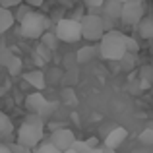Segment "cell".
I'll return each mask as SVG.
<instances>
[{
    "instance_id": "obj_1",
    "label": "cell",
    "mask_w": 153,
    "mask_h": 153,
    "mask_svg": "<svg viewBox=\"0 0 153 153\" xmlns=\"http://www.w3.org/2000/svg\"><path fill=\"white\" fill-rule=\"evenodd\" d=\"M101 47V58L111 60V62H120L124 56L128 54L126 51V35L122 31H111L103 37V41L99 43Z\"/></svg>"
},
{
    "instance_id": "obj_2",
    "label": "cell",
    "mask_w": 153,
    "mask_h": 153,
    "mask_svg": "<svg viewBox=\"0 0 153 153\" xmlns=\"http://www.w3.org/2000/svg\"><path fill=\"white\" fill-rule=\"evenodd\" d=\"M49 27V19L43 16L41 12H31L22 23H19V33L27 39H41L47 33Z\"/></svg>"
},
{
    "instance_id": "obj_3",
    "label": "cell",
    "mask_w": 153,
    "mask_h": 153,
    "mask_svg": "<svg viewBox=\"0 0 153 153\" xmlns=\"http://www.w3.org/2000/svg\"><path fill=\"white\" fill-rule=\"evenodd\" d=\"M82 31L83 39L89 43H101L103 37L107 35L103 23V16L99 14H85V18L82 19Z\"/></svg>"
},
{
    "instance_id": "obj_4",
    "label": "cell",
    "mask_w": 153,
    "mask_h": 153,
    "mask_svg": "<svg viewBox=\"0 0 153 153\" xmlns=\"http://www.w3.org/2000/svg\"><path fill=\"white\" fill-rule=\"evenodd\" d=\"M54 31H56V35H58V39L64 41V43H78L79 39H83L82 23L72 19V18L58 19L56 25H54Z\"/></svg>"
},
{
    "instance_id": "obj_5",
    "label": "cell",
    "mask_w": 153,
    "mask_h": 153,
    "mask_svg": "<svg viewBox=\"0 0 153 153\" xmlns=\"http://www.w3.org/2000/svg\"><path fill=\"white\" fill-rule=\"evenodd\" d=\"M43 140V128L39 126H31V124L22 122V126L18 128V143L27 149H37L41 146Z\"/></svg>"
},
{
    "instance_id": "obj_6",
    "label": "cell",
    "mask_w": 153,
    "mask_h": 153,
    "mask_svg": "<svg viewBox=\"0 0 153 153\" xmlns=\"http://www.w3.org/2000/svg\"><path fill=\"white\" fill-rule=\"evenodd\" d=\"M143 14H146V4H143L142 0H126L120 22H122L124 25H136L138 27L140 22L146 18Z\"/></svg>"
},
{
    "instance_id": "obj_7",
    "label": "cell",
    "mask_w": 153,
    "mask_h": 153,
    "mask_svg": "<svg viewBox=\"0 0 153 153\" xmlns=\"http://www.w3.org/2000/svg\"><path fill=\"white\" fill-rule=\"evenodd\" d=\"M49 142H51L58 151L64 153V151L72 149V146L76 143V136H74V132L68 130V128H60V130H56V132H51Z\"/></svg>"
},
{
    "instance_id": "obj_8",
    "label": "cell",
    "mask_w": 153,
    "mask_h": 153,
    "mask_svg": "<svg viewBox=\"0 0 153 153\" xmlns=\"http://www.w3.org/2000/svg\"><path fill=\"white\" fill-rule=\"evenodd\" d=\"M25 108H27V114H41L45 116L47 112L51 111L49 108V101L45 99V95L35 91V93H29L25 97Z\"/></svg>"
},
{
    "instance_id": "obj_9",
    "label": "cell",
    "mask_w": 153,
    "mask_h": 153,
    "mask_svg": "<svg viewBox=\"0 0 153 153\" xmlns=\"http://www.w3.org/2000/svg\"><path fill=\"white\" fill-rule=\"evenodd\" d=\"M97 56H101V47L99 45H85L76 52V62L87 64V62H93Z\"/></svg>"
},
{
    "instance_id": "obj_10",
    "label": "cell",
    "mask_w": 153,
    "mask_h": 153,
    "mask_svg": "<svg viewBox=\"0 0 153 153\" xmlns=\"http://www.w3.org/2000/svg\"><path fill=\"white\" fill-rule=\"evenodd\" d=\"M122 10H124V2H120V0H107L103 4L101 16L103 18H111V19H120L122 18Z\"/></svg>"
},
{
    "instance_id": "obj_11",
    "label": "cell",
    "mask_w": 153,
    "mask_h": 153,
    "mask_svg": "<svg viewBox=\"0 0 153 153\" xmlns=\"http://www.w3.org/2000/svg\"><path fill=\"white\" fill-rule=\"evenodd\" d=\"M126 138H128V132L124 130V128H120V126L112 128V130L105 136V147H108V149H116V147H118Z\"/></svg>"
},
{
    "instance_id": "obj_12",
    "label": "cell",
    "mask_w": 153,
    "mask_h": 153,
    "mask_svg": "<svg viewBox=\"0 0 153 153\" xmlns=\"http://www.w3.org/2000/svg\"><path fill=\"white\" fill-rule=\"evenodd\" d=\"M25 82L29 83V85H33L37 91H41V89H45V85H47V79H45V74H43L41 70H31V72H27L25 76Z\"/></svg>"
},
{
    "instance_id": "obj_13",
    "label": "cell",
    "mask_w": 153,
    "mask_h": 153,
    "mask_svg": "<svg viewBox=\"0 0 153 153\" xmlns=\"http://www.w3.org/2000/svg\"><path fill=\"white\" fill-rule=\"evenodd\" d=\"M14 23H16L14 12H12V10H6V8L0 6V35H2L4 31L12 29V27H14Z\"/></svg>"
},
{
    "instance_id": "obj_14",
    "label": "cell",
    "mask_w": 153,
    "mask_h": 153,
    "mask_svg": "<svg viewBox=\"0 0 153 153\" xmlns=\"http://www.w3.org/2000/svg\"><path fill=\"white\" fill-rule=\"evenodd\" d=\"M14 134V122L4 111H0V140H6Z\"/></svg>"
},
{
    "instance_id": "obj_15",
    "label": "cell",
    "mask_w": 153,
    "mask_h": 153,
    "mask_svg": "<svg viewBox=\"0 0 153 153\" xmlns=\"http://www.w3.org/2000/svg\"><path fill=\"white\" fill-rule=\"evenodd\" d=\"M138 35L142 39H153V16H146L138 25Z\"/></svg>"
},
{
    "instance_id": "obj_16",
    "label": "cell",
    "mask_w": 153,
    "mask_h": 153,
    "mask_svg": "<svg viewBox=\"0 0 153 153\" xmlns=\"http://www.w3.org/2000/svg\"><path fill=\"white\" fill-rule=\"evenodd\" d=\"M41 41H43V45L47 47V49H51V51H54L56 47H58V35H56V31L52 29V31H47L45 35L41 37Z\"/></svg>"
},
{
    "instance_id": "obj_17",
    "label": "cell",
    "mask_w": 153,
    "mask_h": 153,
    "mask_svg": "<svg viewBox=\"0 0 153 153\" xmlns=\"http://www.w3.org/2000/svg\"><path fill=\"white\" fill-rule=\"evenodd\" d=\"M14 58H16V54L8 49V47H0V66H6L8 68Z\"/></svg>"
},
{
    "instance_id": "obj_18",
    "label": "cell",
    "mask_w": 153,
    "mask_h": 153,
    "mask_svg": "<svg viewBox=\"0 0 153 153\" xmlns=\"http://www.w3.org/2000/svg\"><path fill=\"white\" fill-rule=\"evenodd\" d=\"M31 12H33V10H31V6H29V4H22V6H19V8H16V12H14L16 22H18V23H22L23 19H25L27 16L31 14Z\"/></svg>"
},
{
    "instance_id": "obj_19",
    "label": "cell",
    "mask_w": 153,
    "mask_h": 153,
    "mask_svg": "<svg viewBox=\"0 0 153 153\" xmlns=\"http://www.w3.org/2000/svg\"><path fill=\"white\" fill-rule=\"evenodd\" d=\"M23 122H25V124H31V126L45 128V124H43V116H41V114H27L25 118H23Z\"/></svg>"
},
{
    "instance_id": "obj_20",
    "label": "cell",
    "mask_w": 153,
    "mask_h": 153,
    "mask_svg": "<svg viewBox=\"0 0 153 153\" xmlns=\"http://www.w3.org/2000/svg\"><path fill=\"white\" fill-rule=\"evenodd\" d=\"M140 78L143 83H151L153 82V66H142L140 70Z\"/></svg>"
},
{
    "instance_id": "obj_21",
    "label": "cell",
    "mask_w": 153,
    "mask_h": 153,
    "mask_svg": "<svg viewBox=\"0 0 153 153\" xmlns=\"http://www.w3.org/2000/svg\"><path fill=\"white\" fill-rule=\"evenodd\" d=\"M22 58H19V56H16L14 60H12V64L10 66H8V72H10V76H18L19 72H22Z\"/></svg>"
},
{
    "instance_id": "obj_22",
    "label": "cell",
    "mask_w": 153,
    "mask_h": 153,
    "mask_svg": "<svg viewBox=\"0 0 153 153\" xmlns=\"http://www.w3.org/2000/svg\"><path fill=\"white\" fill-rule=\"evenodd\" d=\"M35 153H62V151H58L54 146H52L51 142H43L41 146L35 149Z\"/></svg>"
},
{
    "instance_id": "obj_23",
    "label": "cell",
    "mask_w": 153,
    "mask_h": 153,
    "mask_svg": "<svg viewBox=\"0 0 153 153\" xmlns=\"http://www.w3.org/2000/svg\"><path fill=\"white\" fill-rule=\"evenodd\" d=\"M72 149H74L76 153H87V151L91 149V147L87 146V142H85V140H76V143L72 146Z\"/></svg>"
},
{
    "instance_id": "obj_24",
    "label": "cell",
    "mask_w": 153,
    "mask_h": 153,
    "mask_svg": "<svg viewBox=\"0 0 153 153\" xmlns=\"http://www.w3.org/2000/svg\"><path fill=\"white\" fill-rule=\"evenodd\" d=\"M140 142H142V143H147V146H153V128H147V130L142 132Z\"/></svg>"
},
{
    "instance_id": "obj_25",
    "label": "cell",
    "mask_w": 153,
    "mask_h": 153,
    "mask_svg": "<svg viewBox=\"0 0 153 153\" xmlns=\"http://www.w3.org/2000/svg\"><path fill=\"white\" fill-rule=\"evenodd\" d=\"M134 62H136V54H130V52H128V54L120 60V64H122L124 70H130V68L134 66Z\"/></svg>"
},
{
    "instance_id": "obj_26",
    "label": "cell",
    "mask_w": 153,
    "mask_h": 153,
    "mask_svg": "<svg viewBox=\"0 0 153 153\" xmlns=\"http://www.w3.org/2000/svg\"><path fill=\"white\" fill-rule=\"evenodd\" d=\"M138 43H136V39H132L130 35H126V51L130 52V54H136V52H138Z\"/></svg>"
},
{
    "instance_id": "obj_27",
    "label": "cell",
    "mask_w": 153,
    "mask_h": 153,
    "mask_svg": "<svg viewBox=\"0 0 153 153\" xmlns=\"http://www.w3.org/2000/svg\"><path fill=\"white\" fill-rule=\"evenodd\" d=\"M0 6L2 8H6V10H12V8H19L22 6V2H19V0H0Z\"/></svg>"
},
{
    "instance_id": "obj_28",
    "label": "cell",
    "mask_w": 153,
    "mask_h": 153,
    "mask_svg": "<svg viewBox=\"0 0 153 153\" xmlns=\"http://www.w3.org/2000/svg\"><path fill=\"white\" fill-rule=\"evenodd\" d=\"M103 23H105V31H107V33L114 31V19H111V18H103Z\"/></svg>"
},
{
    "instance_id": "obj_29",
    "label": "cell",
    "mask_w": 153,
    "mask_h": 153,
    "mask_svg": "<svg viewBox=\"0 0 153 153\" xmlns=\"http://www.w3.org/2000/svg\"><path fill=\"white\" fill-rule=\"evenodd\" d=\"M103 4L105 2H101V0H95V2H93V0H89L87 6H89V8H101V10H103Z\"/></svg>"
},
{
    "instance_id": "obj_30",
    "label": "cell",
    "mask_w": 153,
    "mask_h": 153,
    "mask_svg": "<svg viewBox=\"0 0 153 153\" xmlns=\"http://www.w3.org/2000/svg\"><path fill=\"white\" fill-rule=\"evenodd\" d=\"M85 142H87V146H89L91 149H97V147H99V146H97V138H87Z\"/></svg>"
},
{
    "instance_id": "obj_31",
    "label": "cell",
    "mask_w": 153,
    "mask_h": 153,
    "mask_svg": "<svg viewBox=\"0 0 153 153\" xmlns=\"http://www.w3.org/2000/svg\"><path fill=\"white\" fill-rule=\"evenodd\" d=\"M0 153H12L10 151V146H8V143H4V142H0Z\"/></svg>"
},
{
    "instance_id": "obj_32",
    "label": "cell",
    "mask_w": 153,
    "mask_h": 153,
    "mask_svg": "<svg viewBox=\"0 0 153 153\" xmlns=\"http://www.w3.org/2000/svg\"><path fill=\"white\" fill-rule=\"evenodd\" d=\"M41 0H31V2H29V6H41Z\"/></svg>"
},
{
    "instance_id": "obj_33",
    "label": "cell",
    "mask_w": 153,
    "mask_h": 153,
    "mask_svg": "<svg viewBox=\"0 0 153 153\" xmlns=\"http://www.w3.org/2000/svg\"><path fill=\"white\" fill-rule=\"evenodd\" d=\"M103 149H105V147H97V149H89L87 153H103Z\"/></svg>"
},
{
    "instance_id": "obj_34",
    "label": "cell",
    "mask_w": 153,
    "mask_h": 153,
    "mask_svg": "<svg viewBox=\"0 0 153 153\" xmlns=\"http://www.w3.org/2000/svg\"><path fill=\"white\" fill-rule=\"evenodd\" d=\"M103 153H114V149H108V147H105V149H103Z\"/></svg>"
},
{
    "instance_id": "obj_35",
    "label": "cell",
    "mask_w": 153,
    "mask_h": 153,
    "mask_svg": "<svg viewBox=\"0 0 153 153\" xmlns=\"http://www.w3.org/2000/svg\"><path fill=\"white\" fill-rule=\"evenodd\" d=\"M64 153H76L74 149H68V151H64Z\"/></svg>"
},
{
    "instance_id": "obj_36",
    "label": "cell",
    "mask_w": 153,
    "mask_h": 153,
    "mask_svg": "<svg viewBox=\"0 0 153 153\" xmlns=\"http://www.w3.org/2000/svg\"><path fill=\"white\" fill-rule=\"evenodd\" d=\"M0 111H2V108H0Z\"/></svg>"
}]
</instances>
